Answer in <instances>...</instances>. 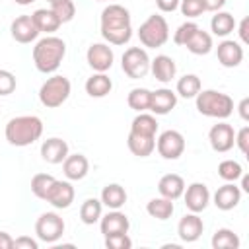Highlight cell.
<instances>
[{
    "instance_id": "6da1fadb",
    "label": "cell",
    "mask_w": 249,
    "mask_h": 249,
    "mask_svg": "<svg viewBox=\"0 0 249 249\" xmlns=\"http://www.w3.org/2000/svg\"><path fill=\"white\" fill-rule=\"evenodd\" d=\"M99 31L109 45H126L132 37L130 12L121 4L105 6L99 18Z\"/></svg>"
},
{
    "instance_id": "7a4b0ae2",
    "label": "cell",
    "mask_w": 249,
    "mask_h": 249,
    "mask_svg": "<svg viewBox=\"0 0 249 249\" xmlns=\"http://www.w3.org/2000/svg\"><path fill=\"white\" fill-rule=\"evenodd\" d=\"M66 56V43L56 35H45L33 47V64L41 74H54Z\"/></svg>"
},
{
    "instance_id": "3957f363",
    "label": "cell",
    "mask_w": 249,
    "mask_h": 249,
    "mask_svg": "<svg viewBox=\"0 0 249 249\" xmlns=\"http://www.w3.org/2000/svg\"><path fill=\"white\" fill-rule=\"evenodd\" d=\"M43 134V121L37 115H19L6 123L4 136L8 144L16 148H25L37 142Z\"/></svg>"
},
{
    "instance_id": "277c9868",
    "label": "cell",
    "mask_w": 249,
    "mask_h": 249,
    "mask_svg": "<svg viewBox=\"0 0 249 249\" xmlns=\"http://www.w3.org/2000/svg\"><path fill=\"white\" fill-rule=\"evenodd\" d=\"M196 111L204 117L224 121L233 113V99L218 89H200L195 97Z\"/></svg>"
},
{
    "instance_id": "5b68a950",
    "label": "cell",
    "mask_w": 249,
    "mask_h": 249,
    "mask_svg": "<svg viewBox=\"0 0 249 249\" xmlns=\"http://www.w3.org/2000/svg\"><path fill=\"white\" fill-rule=\"evenodd\" d=\"M70 91H72L70 80L66 76L53 74L51 78H47L41 84V88H39V101L47 109H56V107H60L70 97Z\"/></svg>"
},
{
    "instance_id": "8992f818",
    "label": "cell",
    "mask_w": 249,
    "mask_h": 249,
    "mask_svg": "<svg viewBox=\"0 0 249 249\" xmlns=\"http://www.w3.org/2000/svg\"><path fill=\"white\" fill-rule=\"evenodd\" d=\"M138 39L142 43V47L146 49H160L169 41V25L167 19L160 14H152L148 16L140 29H138Z\"/></svg>"
},
{
    "instance_id": "52a82bcc",
    "label": "cell",
    "mask_w": 249,
    "mask_h": 249,
    "mask_svg": "<svg viewBox=\"0 0 249 249\" xmlns=\"http://www.w3.org/2000/svg\"><path fill=\"white\" fill-rule=\"evenodd\" d=\"M150 60L144 47H128L121 56V68L128 78L142 80L150 74Z\"/></svg>"
},
{
    "instance_id": "ba28073f",
    "label": "cell",
    "mask_w": 249,
    "mask_h": 249,
    "mask_svg": "<svg viewBox=\"0 0 249 249\" xmlns=\"http://www.w3.org/2000/svg\"><path fill=\"white\" fill-rule=\"evenodd\" d=\"M64 220L56 212H43L35 222V235L43 243L54 245L64 233Z\"/></svg>"
},
{
    "instance_id": "9c48e42d",
    "label": "cell",
    "mask_w": 249,
    "mask_h": 249,
    "mask_svg": "<svg viewBox=\"0 0 249 249\" xmlns=\"http://www.w3.org/2000/svg\"><path fill=\"white\" fill-rule=\"evenodd\" d=\"M156 150L163 160H179L185 152V136L179 130H163L156 138Z\"/></svg>"
},
{
    "instance_id": "30bf717a",
    "label": "cell",
    "mask_w": 249,
    "mask_h": 249,
    "mask_svg": "<svg viewBox=\"0 0 249 249\" xmlns=\"http://www.w3.org/2000/svg\"><path fill=\"white\" fill-rule=\"evenodd\" d=\"M208 142H210V148L218 154H226L233 148V142H235V130L230 123L226 121H220L216 123L210 130H208Z\"/></svg>"
},
{
    "instance_id": "8fae6325",
    "label": "cell",
    "mask_w": 249,
    "mask_h": 249,
    "mask_svg": "<svg viewBox=\"0 0 249 249\" xmlns=\"http://www.w3.org/2000/svg\"><path fill=\"white\" fill-rule=\"evenodd\" d=\"M86 60L93 72H107L115 62V53L107 43H91L88 47Z\"/></svg>"
},
{
    "instance_id": "7c38bea8",
    "label": "cell",
    "mask_w": 249,
    "mask_h": 249,
    "mask_svg": "<svg viewBox=\"0 0 249 249\" xmlns=\"http://www.w3.org/2000/svg\"><path fill=\"white\" fill-rule=\"evenodd\" d=\"M210 196H212V195H210L208 187H206L204 183H200V181L191 183V185L185 187V191H183V200H185L187 210H189V212H196V214H200L202 210L208 208Z\"/></svg>"
},
{
    "instance_id": "4fadbf2b",
    "label": "cell",
    "mask_w": 249,
    "mask_h": 249,
    "mask_svg": "<svg viewBox=\"0 0 249 249\" xmlns=\"http://www.w3.org/2000/svg\"><path fill=\"white\" fill-rule=\"evenodd\" d=\"M216 56L224 68H235L243 62V45L233 39H224L216 47Z\"/></svg>"
},
{
    "instance_id": "5bb4252c",
    "label": "cell",
    "mask_w": 249,
    "mask_h": 249,
    "mask_svg": "<svg viewBox=\"0 0 249 249\" xmlns=\"http://www.w3.org/2000/svg\"><path fill=\"white\" fill-rule=\"evenodd\" d=\"M74 196H76V191H74L72 183H70V181H60V179H56L54 185L51 187V191H49V195H47L45 200H47L53 208L64 210V208H68V206L74 202Z\"/></svg>"
},
{
    "instance_id": "9a60e30c",
    "label": "cell",
    "mask_w": 249,
    "mask_h": 249,
    "mask_svg": "<svg viewBox=\"0 0 249 249\" xmlns=\"http://www.w3.org/2000/svg\"><path fill=\"white\" fill-rule=\"evenodd\" d=\"M204 231V222L196 212H187L177 224V235L185 243L196 241Z\"/></svg>"
},
{
    "instance_id": "2e32d148",
    "label": "cell",
    "mask_w": 249,
    "mask_h": 249,
    "mask_svg": "<svg viewBox=\"0 0 249 249\" xmlns=\"http://www.w3.org/2000/svg\"><path fill=\"white\" fill-rule=\"evenodd\" d=\"M10 33H12V39L18 41V43H21V45H27V43H31V41H35L39 37V29H37L33 18L31 16H25V14L23 16H18L12 21Z\"/></svg>"
},
{
    "instance_id": "e0dca14e",
    "label": "cell",
    "mask_w": 249,
    "mask_h": 249,
    "mask_svg": "<svg viewBox=\"0 0 249 249\" xmlns=\"http://www.w3.org/2000/svg\"><path fill=\"white\" fill-rule=\"evenodd\" d=\"M241 195L243 193H241V189L235 183H226V185L218 187L216 193L210 198H212V202H214V206L218 210L228 212V210H233L241 202Z\"/></svg>"
},
{
    "instance_id": "ac0fdd59",
    "label": "cell",
    "mask_w": 249,
    "mask_h": 249,
    "mask_svg": "<svg viewBox=\"0 0 249 249\" xmlns=\"http://www.w3.org/2000/svg\"><path fill=\"white\" fill-rule=\"evenodd\" d=\"M99 230L103 237L115 235V233H128L130 230V220L124 212L121 210H109L105 216L99 218Z\"/></svg>"
},
{
    "instance_id": "d6986e66",
    "label": "cell",
    "mask_w": 249,
    "mask_h": 249,
    "mask_svg": "<svg viewBox=\"0 0 249 249\" xmlns=\"http://www.w3.org/2000/svg\"><path fill=\"white\" fill-rule=\"evenodd\" d=\"M68 154H70L68 142L62 140V138H58V136L47 138V140L41 144V158H43V161H47V163H51V165L62 163Z\"/></svg>"
},
{
    "instance_id": "ffe728a7",
    "label": "cell",
    "mask_w": 249,
    "mask_h": 249,
    "mask_svg": "<svg viewBox=\"0 0 249 249\" xmlns=\"http://www.w3.org/2000/svg\"><path fill=\"white\" fill-rule=\"evenodd\" d=\"M175 105H177V93L169 88H160L152 91L148 111H152V115H167L175 109Z\"/></svg>"
},
{
    "instance_id": "44dd1931",
    "label": "cell",
    "mask_w": 249,
    "mask_h": 249,
    "mask_svg": "<svg viewBox=\"0 0 249 249\" xmlns=\"http://www.w3.org/2000/svg\"><path fill=\"white\" fill-rule=\"evenodd\" d=\"M62 171L68 181H82L89 171V161L84 154H68L62 161Z\"/></svg>"
},
{
    "instance_id": "7402d4cb",
    "label": "cell",
    "mask_w": 249,
    "mask_h": 249,
    "mask_svg": "<svg viewBox=\"0 0 249 249\" xmlns=\"http://www.w3.org/2000/svg\"><path fill=\"white\" fill-rule=\"evenodd\" d=\"M150 72L154 74V78L161 84H169L175 74H177V64L171 56L167 54H158L156 58L150 60Z\"/></svg>"
},
{
    "instance_id": "603a6c76",
    "label": "cell",
    "mask_w": 249,
    "mask_h": 249,
    "mask_svg": "<svg viewBox=\"0 0 249 249\" xmlns=\"http://www.w3.org/2000/svg\"><path fill=\"white\" fill-rule=\"evenodd\" d=\"M185 179L177 173H165L160 181H158V193L160 196H165L169 200H177L179 196H183L185 191Z\"/></svg>"
},
{
    "instance_id": "cb8c5ba5",
    "label": "cell",
    "mask_w": 249,
    "mask_h": 249,
    "mask_svg": "<svg viewBox=\"0 0 249 249\" xmlns=\"http://www.w3.org/2000/svg\"><path fill=\"white\" fill-rule=\"evenodd\" d=\"M189 53H193V54H196V56H202V54H208L210 51H212V35L208 33V31H204V29H200V27H196L193 33H191V37L185 41V45H183Z\"/></svg>"
},
{
    "instance_id": "d4e9b609",
    "label": "cell",
    "mask_w": 249,
    "mask_h": 249,
    "mask_svg": "<svg viewBox=\"0 0 249 249\" xmlns=\"http://www.w3.org/2000/svg\"><path fill=\"white\" fill-rule=\"evenodd\" d=\"M99 200H101V204L107 206L109 210H121V208L124 206V202H126V191H124V187L119 185V183H109V185L103 187Z\"/></svg>"
},
{
    "instance_id": "484cf974",
    "label": "cell",
    "mask_w": 249,
    "mask_h": 249,
    "mask_svg": "<svg viewBox=\"0 0 249 249\" xmlns=\"http://www.w3.org/2000/svg\"><path fill=\"white\" fill-rule=\"evenodd\" d=\"M86 93L89 95V97H105V95H109L111 93V89H113V82H111V78L105 74V72H93L88 80H86Z\"/></svg>"
},
{
    "instance_id": "4316f807",
    "label": "cell",
    "mask_w": 249,
    "mask_h": 249,
    "mask_svg": "<svg viewBox=\"0 0 249 249\" xmlns=\"http://www.w3.org/2000/svg\"><path fill=\"white\" fill-rule=\"evenodd\" d=\"M235 25H237L235 18L230 12H224V10L214 12V16L210 19V31L216 37H228L230 33H233Z\"/></svg>"
},
{
    "instance_id": "83f0119b",
    "label": "cell",
    "mask_w": 249,
    "mask_h": 249,
    "mask_svg": "<svg viewBox=\"0 0 249 249\" xmlns=\"http://www.w3.org/2000/svg\"><path fill=\"white\" fill-rule=\"evenodd\" d=\"M126 146H128L130 154H134V156H138V158H148V156H152V152L156 150V138H154V136H142V134L128 132Z\"/></svg>"
},
{
    "instance_id": "f1b7e54d",
    "label": "cell",
    "mask_w": 249,
    "mask_h": 249,
    "mask_svg": "<svg viewBox=\"0 0 249 249\" xmlns=\"http://www.w3.org/2000/svg\"><path fill=\"white\" fill-rule=\"evenodd\" d=\"M31 18H33V21H35V25H37V29H39V33H47V35H53L62 23H60V19L54 16V12L49 8H39V10H35L33 14H31Z\"/></svg>"
},
{
    "instance_id": "f546056e",
    "label": "cell",
    "mask_w": 249,
    "mask_h": 249,
    "mask_svg": "<svg viewBox=\"0 0 249 249\" xmlns=\"http://www.w3.org/2000/svg\"><path fill=\"white\" fill-rule=\"evenodd\" d=\"M158 126H160V124H158V121H156V115L142 111V113H138V115L132 119V123H130V132L142 134V136H154V138H156Z\"/></svg>"
},
{
    "instance_id": "4dcf8cb0",
    "label": "cell",
    "mask_w": 249,
    "mask_h": 249,
    "mask_svg": "<svg viewBox=\"0 0 249 249\" xmlns=\"http://www.w3.org/2000/svg\"><path fill=\"white\" fill-rule=\"evenodd\" d=\"M146 212H148L152 218H156V220H160V222H165V220H169V218L173 216L175 206H173V200H169V198H165V196H156V198H150V200H148Z\"/></svg>"
},
{
    "instance_id": "1f68e13d",
    "label": "cell",
    "mask_w": 249,
    "mask_h": 249,
    "mask_svg": "<svg viewBox=\"0 0 249 249\" xmlns=\"http://www.w3.org/2000/svg\"><path fill=\"white\" fill-rule=\"evenodd\" d=\"M202 89V84H200V78L196 74H185L177 80V86H175V93L185 97V99H193L196 97V93Z\"/></svg>"
},
{
    "instance_id": "d6a6232c",
    "label": "cell",
    "mask_w": 249,
    "mask_h": 249,
    "mask_svg": "<svg viewBox=\"0 0 249 249\" xmlns=\"http://www.w3.org/2000/svg\"><path fill=\"white\" fill-rule=\"evenodd\" d=\"M103 216V204L99 198H86L80 206V220L86 226H93Z\"/></svg>"
},
{
    "instance_id": "836d02e7",
    "label": "cell",
    "mask_w": 249,
    "mask_h": 249,
    "mask_svg": "<svg viewBox=\"0 0 249 249\" xmlns=\"http://www.w3.org/2000/svg\"><path fill=\"white\" fill-rule=\"evenodd\" d=\"M150 97H152V91L148 88H134L128 91L126 95V103L132 111L136 113H142V111H148L150 109Z\"/></svg>"
},
{
    "instance_id": "e575fe53",
    "label": "cell",
    "mask_w": 249,
    "mask_h": 249,
    "mask_svg": "<svg viewBox=\"0 0 249 249\" xmlns=\"http://www.w3.org/2000/svg\"><path fill=\"white\" fill-rule=\"evenodd\" d=\"M212 247L214 249H237L239 247V237L230 228H218L212 235Z\"/></svg>"
},
{
    "instance_id": "d590c367",
    "label": "cell",
    "mask_w": 249,
    "mask_h": 249,
    "mask_svg": "<svg viewBox=\"0 0 249 249\" xmlns=\"http://www.w3.org/2000/svg\"><path fill=\"white\" fill-rule=\"evenodd\" d=\"M54 181H56V177H53V175H49V173H37V175H33V179H31V193H33L37 198L45 200L47 195H49V191H51V187L54 185Z\"/></svg>"
},
{
    "instance_id": "8d00e7d4",
    "label": "cell",
    "mask_w": 249,
    "mask_h": 249,
    "mask_svg": "<svg viewBox=\"0 0 249 249\" xmlns=\"http://www.w3.org/2000/svg\"><path fill=\"white\" fill-rule=\"evenodd\" d=\"M241 173H243V167H241V163L235 161V160H224V161H220V165H218V175H220L226 183H235V181L241 177Z\"/></svg>"
},
{
    "instance_id": "74e56055",
    "label": "cell",
    "mask_w": 249,
    "mask_h": 249,
    "mask_svg": "<svg viewBox=\"0 0 249 249\" xmlns=\"http://www.w3.org/2000/svg\"><path fill=\"white\" fill-rule=\"evenodd\" d=\"M51 10L60 19V23H68L76 16V4L72 0H54L51 2Z\"/></svg>"
},
{
    "instance_id": "f35d334b",
    "label": "cell",
    "mask_w": 249,
    "mask_h": 249,
    "mask_svg": "<svg viewBox=\"0 0 249 249\" xmlns=\"http://www.w3.org/2000/svg\"><path fill=\"white\" fill-rule=\"evenodd\" d=\"M177 10H181V14L187 19H195V18H198V16H202L206 12L202 0H181Z\"/></svg>"
},
{
    "instance_id": "ab89813d",
    "label": "cell",
    "mask_w": 249,
    "mask_h": 249,
    "mask_svg": "<svg viewBox=\"0 0 249 249\" xmlns=\"http://www.w3.org/2000/svg\"><path fill=\"white\" fill-rule=\"evenodd\" d=\"M196 27H198V25H196L195 21L187 19L185 23H181V25L175 29V33H173V43H175V45H179V47H183V45H185V41L191 37V33H193Z\"/></svg>"
},
{
    "instance_id": "60d3db41",
    "label": "cell",
    "mask_w": 249,
    "mask_h": 249,
    "mask_svg": "<svg viewBox=\"0 0 249 249\" xmlns=\"http://www.w3.org/2000/svg\"><path fill=\"white\" fill-rule=\"evenodd\" d=\"M105 247L107 249H130L132 247V239L128 237V233L107 235L105 237Z\"/></svg>"
},
{
    "instance_id": "b9f144b4",
    "label": "cell",
    "mask_w": 249,
    "mask_h": 249,
    "mask_svg": "<svg viewBox=\"0 0 249 249\" xmlns=\"http://www.w3.org/2000/svg\"><path fill=\"white\" fill-rule=\"evenodd\" d=\"M16 76L10 72V70H4L0 68V95H10L16 91Z\"/></svg>"
},
{
    "instance_id": "7bdbcfd3",
    "label": "cell",
    "mask_w": 249,
    "mask_h": 249,
    "mask_svg": "<svg viewBox=\"0 0 249 249\" xmlns=\"http://www.w3.org/2000/svg\"><path fill=\"white\" fill-rule=\"evenodd\" d=\"M233 146H237V150H239L243 156L249 154V126H243V128H239V130L235 132V142H233Z\"/></svg>"
},
{
    "instance_id": "ee69618b",
    "label": "cell",
    "mask_w": 249,
    "mask_h": 249,
    "mask_svg": "<svg viewBox=\"0 0 249 249\" xmlns=\"http://www.w3.org/2000/svg\"><path fill=\"white\" fill-rule=\"evenodd\" d=\"M14 249H39V241L27 235H19L14 239Z\"/></svg>"
},
{
    "instance_id": "f6af8a7d",
    "label": "cell",
    "mask_w": 249,
    "mask_h": 249,
    "mask_svg": "<svg viewBox=\"0 0 249 249\" xmlns=\"http://www.w3.org/2000/svg\"><path fill=\"white\" fill-rule=\"evenodd\" d=\"M179 2L181 0H156V6H158L160 12L169 14V12H175L179 8Z\"/></svg>"
},
{
    "instance_id": "bcb514c9",
    "label": "cell",
    "mask_w": 249,
    "mask_h": 249,
    "mask_svg": "<svg viewBox=\"0 0 249 249\" xmlns=\"http://www.w3.org/2000/svg\"><path fill=\"white\" fill-rule=\"evenodd\" d=\"M235 27H237V35H239V41H241V45H247V43H249V35H247L249 19H247V18H243V19L239 21V25H235Z\"/></svg>"
},
{
    "instance_id": "7dc6e473",
    "label": "cell",
    "mask_w": 249,
    "mask_h": 249,
    "mask_svg": "<svg viewBox=\"0 0 249 249\" xmlns=\"http://www.w3.org/2000/svg\"><path fill=\"white\" fill-rule=\"evenodd\" d=\"M237 111H239V117L241 121H249V97H243L237 105Z\"/></svg>"
},
{
    "instance_id": "c3c4849f",
    "label": "cell",
    "mask_w": 249,
    "mask_h": 249,
    "mask_svg": "<svg viewBox=\"0 0 249 249\" xmlns=\"http://www.w3.org/2000/svg\"><path fill=\"white\" fill-rule=\"evenodd\" d=\"M202 2H204L206 12H218L226 6V0H202Z\"/></svg>"
},
{
    "instance_id": "681fc988",
    "label": "cell",
    "mask_w": 249,
    "mask_h": 249,
    "mask_svg": "<svg viewBox=\"0 0 249 249\" xmlns=\"http://www.w3.org/2000/svg\"><path fill=\"white\" fill-rule=\"evenodd\" d=\"M0 249H14V237L8 231H0Z\"/></svg>"
},
{
    "instance_id": "f907efd6",
    "label": "cell",
    "mask_w": 249,
    "mask_h": 249,
    "mask_svg": "<svg viewBox=\"0 0 249 249\" xmlns=\"http://www.w3.org/2000/svg\"><path fill=\"white\" fill-rule=\"evenodd\" d=\"M239 179H241V187H239V189H241V193H249V177H247L245 173H241V177H239Z\"/></svg>"
},
{
    "instance_id": "816d5d0a",
    "label": "cell",
    "mask_w": 249,
    "mask_h": 249,
    "mask_svg": "<svg viewBox=\"0 0 249 249\" xmlns=\"http://www.w3.org/2000/svg\"><path fill=\"white\" fill-rule=\"evenodd\" d=\"M16 4H19V6H29V4H33L35 0H14Z\"/></svg>"
},
{
    "instance_id": "f5cc1de1",
    "label": "cell",
    "mask_w": 249,
    "mask_h": 249,
    "mask_svg": "<svg viewBox=\"0 0 249 249\" xmlns=\"http://www.w3.org/2000/svg\"><path fill=\"white\" fill-rule=\"evenodd\" d=\"M95 2H109V0H95Z\"/></svg>"
},
{
    "instance_id": "db71d44e",
    "label": "cell",
    "mask_w": 249,
    "mask_h": 249,
    "mask_svg": "<svg viewBox=\"0 0 249 249\" xmlns=\"http://www.w3.org/2000/svg\"><path fill=\"white\" fill-rule=\"evenodd\" d=\"M47 2H49V4H51V2H54V0H47Z\"/></svg>"
}]
</instances>
